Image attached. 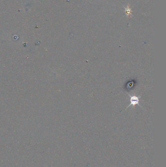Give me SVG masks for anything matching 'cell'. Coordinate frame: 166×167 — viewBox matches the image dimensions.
<instances>
[{
  "label": "cell",
  "mask_w": 166,
  "mask_h": 167,
  "mask_svg": "<svg viewBox=\"0 0 166 167\" xmlns=\"http://www.w3.org/2000/svg\"><path fill=\"white\" fill-rule=\"evenodd\" d=\"M128 94L130 97V104L126 107V108H128V107H130L131 106H135L136 105H139L141 107V106L139 105V101H140V98L141 96H137L135 95H131L128 93Z\"/></svg>",
  "instance_id": "1"
}]
</instances>
